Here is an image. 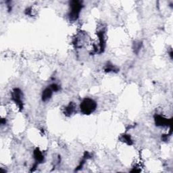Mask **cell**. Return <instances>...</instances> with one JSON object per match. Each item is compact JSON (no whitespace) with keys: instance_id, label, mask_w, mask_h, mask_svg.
Wrapping results in <instances>:
<instances>
[{"instance_id":"9c48e42d","label":"cell","mask_w":173,"mask_h":173,"mask_svg":"<svg viewBox=\"0 0 173 173\" xmlns=\"http://www.w3.org/2000/svg\"><path fill=\"white\" fill-rule=\"evenodd\" d=\"M51 89L54 91H57L59 90V87L56 84H52L51 85Z\"/></svg>"},{"instance_id":"7a4b0ae2","label":"cell","mask_w":173,"mask_h":173,"mask_svg":"<svg viewBox=\"0 0 173 173\" xmlns=\"http://www.w3.org/2000/svg\"><path fill=\"white\" fill-rule=\"evenodd\" d=\"M71 10L70 12L69 17L71 21H76L79 18L80 12L81 10V4L79 1H74L71 3Z\"/></svg>"},{"instance_id":"277c9868","label":"cell","mask_w":173,"mask_h":173,"mask_svg":"<svg viewBox=\"0 0 173 173\" xmlns=\"http://www.w3.org/2000/svg\"><path fill=\"white\" fill-rule=\"evenodd\" d=\"M12 98L13 101L18 105L20 109H22V93L21 90L18 89H15L12 91Z\"/></svg>"},{"instance_id":"ba28073f","label":"cell","mask_w":173,"mask_h":173,"mask_svg":"<svg viewBox=\"0 0 173 173\" xmlns=\"http://www.w3.org/2000/svg\"><path fill=\"white\" fill-rule=\"evenodd\" d=\"M122 141H124L128 145H132L133 144V141L131 138V136L129 135H124L122 136L121 138Z\"/></svg>"},{"instance_id":"5b68a950","label":"cell","mask_w":173,"mask_h":173,"mask_svg":"<svg viewBox=\"0 0 173 173\" xmlns=\"http://www.w3.org/2000/svg\"><path fill=\"white\" fill-rule=\"evenodd\" d=\"M52 93H53V90L50 88H46L43 91L42 93V100L43 102H46L49 100L51 97L52 96Z\"/></svg>"},{"instance_id":"8992f818","label":"cell","mask_w":173,"mask_h":173,"mask_svg":"<svg viewBox=\"0 0 173 173\" xmlns=\"http://www.w3.org/2000/svg\"><path fill=\"white\" fill-rule=\"evenodd\" d=\"M75 108H76V106L74 104L73 102L70 103L68 104V106H67L66 107H65L64 110V114L66 115V116H71V114L75 111Z\"/></svg>"},{"instance_id":"3957f363","label":"cell","mask_w":173,"mask_h":173,"mask_svg":"<svg viewBox=\"0 0 173 173\" xmlns=\"http://www.w3.org/2000/svg\"><path fill=\"white\" fill-rule=\"evenodd\" d=\"M155 122L158 127H168L172 125V120H169L160 115H156L155 116Z\"/></svg>"},{"instance_id":"52a82bcc","label":"cell","mask_w":173,"mask_h":173,"mask_svg":"<svg viewBox=\"0 0 173 173\" xmlns=\"http://www.w3.org/2000/svg\"><path fill=\"white\" fill-rule=\"evenodd\" d=\"M34 156L37 162H43V158H44L43 155L41 152L40 151L39 149H36L34 151Z\"/></svg>"},{"instance_id":"6da1fadb","label":"cell","mask_w":173,"mask_h":173,"mask_svg":"<svg viewBox=\"0 0 173 173\" xmlns=\"http://www.w3.org/2000/svg\"><path fill=\"white\" fill-rule=\"evenodd\" d=\"M97 108V103L91 98H85L82 100L80 105V110L82 114L89 115L96 111Z\"/></svg>"}]
</instances>
